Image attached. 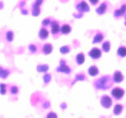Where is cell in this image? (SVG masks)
<instances>
[{
	"instance_id": "obj_7",
	"label": "cell",
	"mask_w": 126,
	"mask_h": 118,
	"mask_svg": "<svg viewBox=\"0 0 126 118\" xmlns=\"http://www.w3.org/2000/svg\"><path fill=\"white\" fill-rule=\"evenodd\" d=\"M89 73L90 76H96V75L98 73V69L96 67H90V68L89 69Z\"/></svg>"
},
{
	"instance_id": "obj_2",
	"label": "cell",
	"mask_w": 126,
	"mask_h": 118,
	"mask_svg": "<svg viewBox=\"0 0 126 118\" xmlns=\"http://www.w3.org/2000/svg\"><path fill=\"white\" fill-rule=\"evenodd\" d=\"M101 105L102 106V107L104 108H110L112 105V99L111 98L107 96V95H103V96L101 98Z\"/></svg>"
},
{
	"instance_id": "obj_12",
	"label": "cell",
	"mask_w": 126,
	"mask_h": 118,
	"mask_svg": "<svg viewBox=\"0 0 126 118\" xmlns=\"http://www.w3.org/2000/svg\"><path fill=\"white\" fill-rule=\"evenodd\" d=\"M70 31V28L68 25H64V26H62V32L64 34H67Z\"/></svg>"
},
{
	"instance_id": "obj_16",
	"label": "cell",
	"mask_w": 126,
	"mask_h": 118,
	"mask_svg": "<svg viewBox=\"0 0 126 118\" xmlns=\"http://www.w3.org/2000/svg\"><path fill=\"white\" fill-rule=\"evenodd\" d=\"M109 44H108V43H106V44H103V49L105 50L106 52H107L108 50H109Z\"/></svg>"
},
{
	"instance_id": "obj_15",
	"label": "cell",
	"mask_w": 126,
	"mask_h": 118,
	"mask_svg": "<svg viewBox=\"0 0 126 118\" xmlns=\"http://www.w3.org/2000/svg\"><path fill=\"white\" fill-rule=\"evenodd\" d=\"M42 32H43V33H40V36H41L43 39L46 38V37L47 36V31H45L44 30H43Z\"/></svg>"
},
{
	"instance_id": "obj_9",
	"label": "cell",
	"mask_w": 126,
	"mask_h": 118,
	"mask_svg": "<svg viewBox=\"0 0 126 118\" xmlns=\"http://www.w3.org/2000/svg\"><path fill=\"white\" fill-rule=\"evenodd\" d=\"M76 62H77V63L78 64H82L83 62H84V55L83 54H79V55H77V57H76Z\"/></svg>"
},
{
	"instance_id": "obj_18",
	"label": "cell",
	"mask_w": 126,
	"mask_h": 118,
	"mask_svg": "<svg viewBox=\"0 0 126 118\" xmlns=\"http://www.w3.org/2000/svg\"><path fill=\"white\" fill-rule=\"evenodd\" d=\"M90 1H91V2H92V3H94V4H95V3H96V2H97V0H90Z\"/></svg>"
},
{
	"instance_id": "obj_10",
	"label": "cell",
	"mask_w": 126,
	"mask_h": 118,
	"mask_svg": "<svg viewBox=\"0 0 126 118\" xmlns=\"http://www.w3.org/2000/svg\"><path fill=\"white\" fill-rule=\"evenodd\" d=\"M9 92H10V94H11L12 95H16V94H17V93H18V89H17V87L14 86V85H13V86L10 87Z\"/></svg>"
},
{
	"instance_id": "obj_4",
	"label": "cell",
	"mask_w": 126,
	"mask_h": 118,
	"mask_svg": "<svg viewBox=\"0 0 126 118\" xmlns=\"http://www.w3.org/2000/svg\"><path fill=\"white\" fill-rule=\"evenodd\" d=\"M89 56L94 59H97L101 57V51L98 49H94L89 52Z\"/></svg>"
},
{
	"instance_id": "obj_17",
	"label": "cell",
	"mask_w": 126,
	"mask_h": 118,
	"mask_svg": "<svg viewBox=\"0 0 126 118\" xmlns=\"http://www.w3.org/2000/svg\"><path fill=\"white\" fill-rule=\"evenodd\" d=\"M1 87H2V94H4L5 93L7 92V90L5 89V84H2Z\"/></svg>"
},
{
	"instance_id": "obj_1",
	"label": "cell",
	"mask_w": 126,
	"mask_h": 118,
	"mask_svg": "<svg viewBox=\"0 0 126 118\" xmlns=\"http://www.w3.org/2000/svg\"><path fill=\"white\" fill-rule=\"evenodd\" d=\"M114 83L113 77L110 76H104L100 77L99 79L96 80L94 82V86L96 89L100 90H107L111 88Z\"/></svg>"
},
{
	"instance_id": "obj_8",
	"label": "cell",
	"mask_w": 126,
	"mask_h": 118,
	"mask_svg": "<svg viewBox=\"0 0 126 118\" xmlns=\"http://www.w3.org/2000/svg\"><path fill=\"white\" fill-rule=\"evenodd\" d=\"M52 51V46L50 44H45L44 45V48H43V52L44 53H46V54H48L50 53Z\"/></svg>"
},
{
	"instance_id": "obj_11",
	"label": "cell",
	"mask_w": 126,
	"mask_h": 118,
	"mask_svg": "<svg viewBox=\"0 0 126 118\" xmlns=\"http://www.w3.org/2000/svg\"><path fill=\"white\" fill-rule=\"evenodd\" d=\"M118 54L120 57H125L126 56V48H120L118 50Z\"/></svg>"
},
{
	"instance_id": "obj_3",
	"label": "cell",
	"mask_w": 126,
	"mask_h": 118,
	"mask_svg": "<svg viewBox=\"0 0 126 118\" xmlns=\"http://www.w3.org/2000/svg\"><path fill=\"white\" fill-rule=\"evenodd\" d=\"M125 95V90L120 88H115L111 90V96L115 99H120Z\"/></svg>"
},
{
	"instance_id": "obj_6",
	"label": "cell",
	"mask_w": 126,
	"mask_h": 118,
	"mask_svg": "<svg viewBox=\"0 0 126 118\" xmlns=\"http://www.w3.org/2000/svg\"><path fill=\"white\" fill-rule=\"evenodd\" d=\"M123 110V106L121 104H115L114 107V110H113V112H114L115 115H120L121 113Z\"/></svg>"
},
{
	"instance_id": "obj_5",
	"label": "cell",
	"mask_w": 126,
	"mask_h": 118,
	"mask_svg": "<svg viewBox=\"0 0 126 118\" xmlns=\"http://www.w3.org/2000/svg\"><path fill=\"white\" fill-rule=\"evenodd\" d=\"M113 80L115 82H121L123 80V76L120 71H115V73L113 76Z\"/></svg>"
},
{
	"instance_id": "obj_13",
	"label": "cell",
	"mask_w": 126,
	"mask_h": 118,
	"mask_svg": "<svg viewBox=\"0 0 126 118\" xmlns=\"http://www.w3.org/2000/svg\"><path fill=\"white\" fill-rule=\"evenodd\" d=\"M45 118H57V114L55 113V112H50L47 115L46 117Z\"/></svg>"
},
{
	"instance_id": "obj_14",
	"label": "cell",
	"mask_w": 126,
	"mask_h": 118,
	"mask_svg": "<svg viewBox=\"0 0 126 118\" xmlns=\"http://www.w3.org/2000/svg\"><path fill=\"white\" fill-rule=\"evenodd\" d=\"M58 30H59V27L57 26V23H55L54 24V26H53V27H52V31L54 32L53 34H56L57 31H58Z\"/></svg>"
}]
</instances>
